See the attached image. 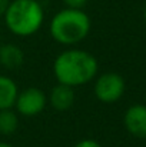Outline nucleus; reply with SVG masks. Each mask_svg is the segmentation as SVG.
I'll return each mask as SVG.
<instances>
[{"label": "nucleus", "mask_w": 146, "mask_h": 147, "mask_svg": "<svg viewBox=\"0 0 146 147\" xmlns=\"http://www.w3.org/2000/svg\"><path fill=\"white\" fill-rule=\"evenodd\" d=\"M95 79L96 80H95L93 92L99 101L112 104V103H116L125 94L126 83H125V79L119 73L107 71L100 76H96Z\"/></svg>", "instance_id": "4"}, {"label": "nucleus", "mask_w": 146, "mask_h": 147, "mask_svg": "<svg viewBox=\"0 0 146 147\" xmlns=\"http://www.w3.org/2000/svg\"><path fill=\"white\" fill-rule=\"evenodd\" d=\"M65 7H70V9H83L89 0H62Z\"/></svg>", "instance_id": "11"}, {"label": "nucleus", "mask_w": 146, "mask_h": 147, "mask_svg": "<svg viewBox=\"0 0 146 147\" xmlns=\"http://www.w3.org/2000/svg\"><path fill=\"white\" fill-rule=\"evenodd\" d=\"M19 127V116L13 109L0 110V134L12 136Z\"/></svg>", "instance_id": "10"}, {"label": "nucleus", "mask_w": 146, "mask_h": 147, "mask_svg": "<svg viewBox=\"0 0 146 147\" xmlns=\"http://www.w3.org/2000/svg\"><path fill=\"white\" fill-rule=\"evenodd\" d=\"M24 63V51L14 43L0 45V64L7 70H16Z\"/></svg>", "instance_id": "8"}, {"label": "nucleus", "mask_w": 146, "mask_h": 147, "mask_svg": "<svg viewBox=\"0 0 146 147\" xmlns=\"http://www.w3.org/2000/svg\"><path fill=\"white\" fill-rule=\"evenodd\" d=\"M73 147H103L99 142L93 140V139H83L80 142H77Z\"/></svg>", "instance_id": "12"}, {"label": "nucleus", "mask_w": 146, "mask_h": 147, "mask_svg": "<svg viewBox=\"0 0 146 147\" xmlns=\"http://www.w3.org/2000/svg\"><path fill=\"white\" fill-rule=\"evenodd\" d=\"M7 30L17 37L36 34L45 23V10L37 0H10L4 14Z\"/></svg>", "instance_id": "3"}, {"label": "nucleus", "mask_w": 146, "mask_h": 147, "mask_svg": "<svg viewBox=\"0 0 146 147\" xmlns=\"http://www.w3.org/2000/svg\"><path fill=\"white\" fill-rule=\"evenodd\" d=\"M99 63L96 57L83 49L63 50L53 61V74L57 83L79 87L90 83L97 76Z\"/></svg>", "instance_id": "1"}, {"label": "nucleus", "mask_w": 146, "mask_h": 147, "mask_svg": "<svg viewBox=\"0 0 146 147\" xmlns=\"http://www.w3.org/2000/svg\"><path fill=\"white\" fill-rule=\"evenodd\" d=\"M123 124L126 130L138 139H146V106L133 104L123 116Z\"/></svg>", "instance_id": "6"}, {"label": "nucleus", "mask_w": 146, "mask_h": 147, "mask_svg": "<svg viewBox=\"0 0 146 147\" xmlns=\"http://www.w3.org/2000/svg\"><path fill=\"white\" fill-rule=\"evenodd\" d=\"M92 29V20L83 9L65 7L59 10L49 23V33L62 46H75L85 40Z\"/></svg>", "instance_id": "2"}, {"label": "nucleus", "mask_w": 146, "mask_h": 147, "mask_svg": "<svg viewBox=\"0 0 146 147\" xmlns=\"http://www.w3.org/2000/svg\"><path fill=\"white\" fill-rule=\"evenodd\" d=\"M145 19H146V7H145Z\"/></svg>", "instance_id": "15"}, {"label": "nucleus", "mask_w": 146, "mask_h": 147, "mask_svg": "<svg viewBox=\"0 0 146 147\" xmlns=\"http://www.w3.org/2000/svg\"><path fill=\"white\" fill-rule=\"evenodd\" d=\"M0 147H13L10 143H6V142H0Z\"/></svg>", "instance_id": "14"}, {"label": "nucleus", "mask_w": 146, "mask_h": 147, "mask_svg": "<svg viewBox=\"0 0 146 147\" xmlns=\"http://www.w3.org/2000/svg\"><path fill=\"white\" fill-rule=\"evenodd\" d=\"M17 94L19 87L16 82L6 74H0V110L13 109Z\"/></svg>", "instance_id": "9"}, {"label": "nucleus", "mask_w": 146, "mask_h": 147, "mask_svg": "<svg viewBox=\"0 0 146 147\" xmlns=\"http://www.w3.org/2000/svg\"><path fill=\"white\" fill-rule=\"evenodd\" d=\"M9 3H10V0H0V17H3V14H4Z\"/></svg>", "instance_id": "13"}, {"label": "nucleus", "mask_w": 146, "mask_h": 147, "mask_svg": "<svg viewBox=\"0 0 146 147\" xmlns=\"http://www.w3.org/2000/svg\"><path fill=\"white\" fill-rule=\"evenodd\" d=\"M46 106H48V96L39 87H27L19 92L14 103L16 113L24 117L39 116Z\"/></svg>", "instance_id": "5"}, {"label": "nucleus", "mask_w": 146, "mask_h": 147, "mask_svg": "<svg viewBox=\"0 0 146 147\" xmlns=\"http://www.w3.org/2000/svg\"><path fill=\"white\" fill-rule=\"evenodd\" d=\"M0 39H1V36H0Z\"/></svg>", "instance_id": "16"}, {"label": "nucleus", "mask_w": 146, "mask_h": 147, "mask_svg": "<svg viewBox=\"0 0 146 147\" xmlns=\"http://www.w3.org/2000/svg\"><path fill=\"white\" fill-rule=\"evenodd\" d=\"M75 89L62 83H57L49 93L48 103L56 111H66L75 103Z\"/></svg>", "instance_id": "7"}]
</instances>
